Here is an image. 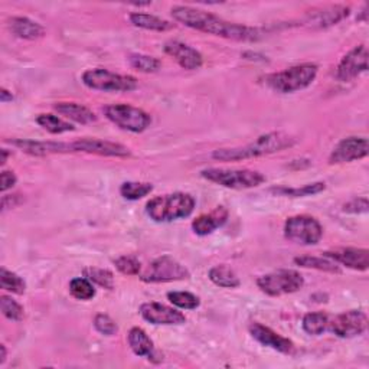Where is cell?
<instances>
[{"label":"cell","instance_id":"1","mask_svg":"<svg viewBox=\"0 0 369 369\" xmlns=\"http://www.w3.org/2000/svg\"><path fill=\"white\" fill-rule=\"evenodd\" d=\"M172 16L175 20L190 29L232 41L254 42L261 38V32L257 28L232 23L214 13L192 6H174Z\"/></svg>","mask_w":369,"mask_h":369},{"label":"cell","instance_id":"2","mask_svg":"<svg viewBox=\"0 0 369 369\" xmlns=\"http://www.w3.org/2000/svg\"><path fill=\"white\" fill-rule=\"evenodd\" d=\"M297 140L287 133L273 131V133L262 134V136L257 138L253 143H248L241 147L214 150L212 159L219 162H240L247 159H255V157L283 152L294 146Z\"/></svg>","mask_w":369,"mask_h":369},{"label":"cell","instance_id":"3","mask_svg":"<svg viewBox=\"0 0 369 369\" xmlns=\"http://www.w3.org/2000/svg\"><path fill=\"white\" fill-rule=\"evenodd\" d=\"M196 205L192 195L185 192H174L152 198L146 204V214L155 222H172L188 218Z\"/></svg>","mask_w":369,"mask_h":369},{"label":"cell","instance_id":"4","mask_svg":"<svg viewBox=\"0 0 369 369\" xmlns=\"http://www.w3.org/2000/svg\"><path fill=\"white\" fill-rule=\"evenodd\" d=\"M319 73V66L312 62L298 63L290 68L274 73L265 78V84L280 94H293L312 85Z\"/></svg>","mask_w":369,"mask_h":369},{"label":"cell","instance_id":"5","mask_svg":"<svg viewBox=\"0 0 369 369\" xmlns=\"http://www.w3.org/2000/svg\"><path fill=\"white\" fill-rule=\"evenodd\" d=\"M200 176L212 183L236 190L257 188L265 182V176L262 174L251 169H222V167H210V169L200 172Z\"/></svg>","mask_w":369,"mask_h":369},{"label":"cell","instance_id":"6","mask_svg":"<svg viewBox=\"0 0 369 369\" xmlns=\"http://www.w3.org/2000/svg\"><path fill=\"white\" fill-rule=\"evenodd\" d=\"M85 87L104 92H130L138 88V80L131 75H121L106 68H91L83 74Z\"/></svg>","mask_w":369,"mask_h":369},{"label":"cell","instance_id":"7","mask_svg":"<svg viewBox=\"0 0 369 369\" xmlns=\"http://www.w3.org/2000/svg\"><path fill=\"white\" fill-rule=\"evenodd\" d=\"M284 237L298 246H316L323 237V226L310 215H294L284 224Z\"/></svg>","mask_w":369,"mask_h":369},{"label":"cell","instance_id":"8","mask_svg":"<svg viewBox=\"0 0 369 369\" xmlns=\"http://www.w3.org/2000/svg\"><path fill=\"white\" fill-rule=\"evenodd\" d=\"M303 284L305 280L301 274L296 270H289V268H283V270L268 273L257 279L258 289L272 297L296 293L303 287Z\"/></svg>","mask_w":369,"mask_h":369},{"label":"cell","instance_id":"9","mask_svg":"<svg viewBox=\"0 0 369 369\" xmlns=\"http://www.w3.org/2000/svg\"><path fill=\"white\" fill-rule=\"evenodd\" d=\"M104 114L113 124L130 133H143L152 124L150 114H147L142 109L128 104L107 106L104 109Z\"/></svg>","mask_w":369,"mask_h":369},{"label":"cell","instance_id":"10","mask_svg":"<svg viewBox=\"0 0 369 369\" xmlns=\"http://www.w3.org/2000/svg\"><path fill=\"white\" fill-rule=\"evenodd\" d=\"M190 277V273L185 265L169 255H162L150 262L147 270L140 274L145 283H171L181 282Z\"/></svg>","mask_w":369,"mask_h":369},{"label":"cell","instance_id":"11","mask_svg":"<svg viewBox=\"0 0 369 369\" xmlns=\"http://www.w3.org/2000/svg\"><path fill=\"white\" fill-rule=\"evenodd\" d=\"M368 327V316L362 310H348L334 317L329 329L337 334L338 338L349 339L362 334Z\"/></svg>","mask_w":369,"mask_h":369},{"label":"cell","instance_id":"12","mask_svg":"<svg viewBox=\"0 0 369 369\" xmlns=\"http://www.w3.org/2000/svg\"><path fill=\"white\" fill-rule=\"evenodd\" d=\"M368 48L358 45L351 49L339 62L337 68V78L342 83H349L368 71Z\"/></svg>","mask_w":369,"mask_h":369},{"label":"cell","instance_id":"13","mask_svg":"<svg viewBox=\"0 0 369 369\" xmlns=\"http://www.w3.org/2000/svg\"><path fill=\"white\" fill-rule=\"evenodd\" d=\"M369 153V145L366 138H346L341 140L329 156V163L341 164L351 163L366 157Z\"/></svg>","mask_w":369,"mask_h":369},{"label":"cell","instance_id":"14","mask_svg":"<svg viewBox=\"0 0 369 369\" xmlns=\"http://www.w3.org/2000/svg\"><path fill=\"white\" fill-rule=\"evenodd\" d=\"M73 152H83V153H91L98 156H107V157H128L131 155L130 149L120 145L113 143L102 139H81L74 143H71Z\"/></svg>","mask_w":369,"mask_h":369},{"label":"cell","instance_id":"15","mask_svg":"<svg viewBox=\"0 0 369 369\" xmlns=\"http://www.w3.org/2000/svg\"><path fill=\"white\" fill-rule=\"evenodd\" d=\"M323 257H327L334 262L345 265L351 268V270H356V272H366L369 267V251L366 248H353V247L334 248V250L325 251Z\"/></svg>","mask_w":369,"mask_h":369},{"label":"cell","instance_id":"16","mask_svg":"<svg viewBox=\"0 0 369 369\" xmlns=\"http://www.w3.org/2000/svg\"><path fill=\"white\" fill-rule=\"evenodd\" d=\"M140 315L146 322L152 325L171 326V325H183L186 322V317L182 312L162 303H155V301L142 305Z\"/></svg>","mask_w":369,"mask_h":369},{"label":"cell","instance_id":"17","mask_svg":"<svg viewBox=\"0 0 369 369\" xmlns=\"http://www.w3.org/2000/svg\"><path fill=\"white\" fill-rule=\"evenodd\" d=\"M164 52L172 56L183 70L195 71L204 65V56L195 48L179 42V41H167L163 47Z\"/></svg>","mask_w":369,"mask_h":369},{"label":"cell","instance_id":"18","mask_svg":"<svg viewBox=\"0 0 369 369\" xmlns=\"http://www.w3.org/2000/svg\"><path fill=\"white\" fill-rule=\"evenodd\" d=\"M248 329H250L251 337L262 346L272 348V349H274L280 353H286V355H289L294 351V344L290 339L282 337V334H279L277 332H274L270 327L254 322L250 325Z\"/></svg>","mask_w":369,"mask_h":369},{"label":"cell","instance_id":"19","mask_svg":"<svg viewBox=\"0 0 369 369\" xmlns=\"http://www.w3.org/2000/svg\"><path fill=\"white\" fill-rule=\"evenodd\" d=\"M351 9L344 5H332L323 9L313 11L306 15L305 23L312 29H326L333 25H338L349 16Z\"/></svg>","mask_w":369,"mask_h":369},{"label":"cell","instance_id":"20","mask_svg":"<svg viewBox=\"0 0 369 369\" xmlns=\"http://www.w3.org/2000/svg\"><path fill=\"white\" fill-rule=\"evenodd\" d=\"M9 143L30 156H48V155L73 152L71 143H63V142H40V140L16 139V140H11Z\"/></svg>","mask_w":369,"mask_h":369},{"label":"cell","instance_id":"21","mask_svg":"<svg viewBox=\"0 0 369 369\" xmlns=\"http://www.w3.org/2000/svg\"><path fill=\"white\" fill-rule=\"evenodd\" d=\"M228 219V210L225 207H217L212 212L199 215L192 222V229L196 236L205 237L212 234L215 229L221 228Z\"/></svg>","mask_w":369,"mask_h":369},{"label":"cell","instance_id":"22","mask_svg":"<svg viewBox=\"0 0 369 369\" xmlns=\"http://www.w3.org/2000/svg\"><path fill=\"white\" fill-rule=\"evenodd\" d=\"M9 29L15 37L20 40H28V41H35L40 38L45 37V28L40 25L38 22L32 20L29 18L18 16L12 18L9 20Z\"/></svg>","mask_w":369,"mask_h":369},{"label":"cell","instance_id":"23","mask_svg":"<svg viewBox=\"0 0 369 369\" xmlns=\"http://www.w3.org/2000/svg\"><path fill=\"white\" fill-rule=\"evenodd\" d=\"M128 345L134 355L142 358H153L155 345L153 341L149 338V334L142 327H133L128 332Z\"/></svg>","mask_w":369,"mask_h":369},{"label":"cell","instance_id":"24","mask_svg":"<svg viewBox=\"0 0 369 369\" xmlns=\"http://www.w3.org/2000/svg\"><path fill=\"white\" fill-rule=\"evenodd\" d=\"M54 109L65 119H70L78 124H91L97 121V116L88 107L77 103H56Z\"/></svg>","mask_w":369,"mask_h":369},{"label":"cell","instance_id":"25","mask_svg":"<svg viewBox=\"0 0 369 369\" xmlns=\"http://www.w3.org/2000/svg\"><path fill=\"white\" fill-rule=\"evenodd\" d=\"M131 25H134L136 28L140 29H146V30H153V32H166V30H171L175 25L167 22L159 16L155 15H149V13H142V12H133L128 16Z\"/></svg>","mask_w":369,"mask_h":369},{"label":"cell","instance_id":"26","mask_svg":"<svg viewBox=\"0 0 369 369\" xmlns=\"http://www.w3.org/2000/svg\"><path fill=\"white\" fill-rule=\"evenodd\" d=\"M208 277L215 286L222 289H237L241 284L236 272L224 264L212 267L208 273Z\"/></svg>","mask_w":369,"mask_h":369},{"label":"cell","instance_id":"27","mask_svg":"<svg viewBox=\"0 0 369 369\" xmlns=\"http://www.w3.org/2000/svg\"><path fill=\"white\" fill-rule=\"evenodd\" d=\"M294 264L303 267V268H315V270L325 272V273H333V274H339L342 272L338 262H334L333 260H330L327 257H312V255L297 257V258H294Z\"/></svg>","mask_w":369,"mask_h":369},{"label":"cell","instance_id":"28","mask_svg":"<svg viewBox=\"0 0 369 369\" xmlns=\"http://www.w3.org/2000/svg\"><path fill=\"white\" fill-rule=\"evenodd\" d=\"M329 325H330L329 315H326L323 312L308 313L303 317V322H301L303 330L308 334H312V337H319V334L325 333L329 329Z\"/></svg>","mask_w":369,"mask_h":369},{"label":"cell","instance_id":"29","mask_svg":"<svg viewBox=\"0 0 369 369\" xmlns=\"http://www.w3.org/2000/svg\"><path fill=\"white\" fill-rule=\"evenodd\" d=\"M326 189L325 182H315L309 183L301 188H287V186H279L273 188L272 192L279 195V196H290V198H305V196H312L323 192Z\"/></svg>","mask_w":369,"mask_h":369},{"label":"cell","instance_id":"30","mask_svg":"<svg viewBox=\"0 0 369 369\" xmlns=\"http://www.w3.org/2000/svg\"><path fill=\"white\" fill-rule=\"evenodd\" d=\"M37 123L51 134H63V133L75 130V127L73 124H70L68 121H65L61 117H56L54 114H40L37 117Z\"/></svg>","mask_w":369,"mask_h":369},{"label":"cell","instance_id":"31","mask_svg":"<svg viewBox=\"0 0 369 369\" xmlns=\"http://www.w3.org/2000/svg\"><path fill=\"white\" fill-rule=\"evenodd\" d=\"M128 62L134 70H138L145 74H152L160 70V61L155 56L145 55V54H131L128 56Z\"/></svg>","mask_w":369,"mask_h":369},{"label":"cell","instance_id":"32","mask_svg":"<svg viewBox=\"0 0 369 369\" xmlns=\"http://www.w3.org/2000/svg\"><path fill=\"white\" fill-rule=\"evenodd\" d=\"M153 190V185L147 182H124L120 186V195L127 200H139Z\"/></svg>","mask_w":369,"mask_h":369},{"label":"cell","instance_id":"33","mask_svg":"<svg viewBox=\"0 0 369 369\" xmlns=\"http://www.w3.org/2000/svg\"><path fill=\"white\" fill-rule=\"evenodd\" d=\"M167 300H169L174 306L183 310H193L200 305L199 297L189 291H169L167 293Z\"/></svg>","mask_w":369,"mask_h":369},{"label":"cell","instance_id":"34","mask_svg":"<svg viewBox=\"0 0 369 369\" xmlns=\"http://www.w3.org/2000/svg\"><path fill=\"white\" fill-rule=\"evenodd\" d=\"M0 286L12 294H23L26 290V283L23 279L16 273L6 270L5 267H2V270H0Z\"/></svg>","mask_w":369,"mask_h":369},{"label":"cell","instance_id":"35","mask_svg":"<svg viewBox=\"0 0 369 369\" xmlns=\"http://www.w3.org/2000/svg\"><path fill=\"white\" fill-rule=\"evenodd\" d=\"M70 293L77 300L88 301L95 297V287L94 283L90 282L87 277H77L73 279L70 283Z\"/></svg>","mask_w":369,"mask_h":369},{"label":"cell","instance_id":"36","mask_svg":"<svg viewBox=\"0 0 369 369\" xmlns=\"http://www.w3.org/2000/svg\"><path fill=\"white\" fill-rule=\"evenodd\" d=\"M84 277H87L90 282L94 284L113 290L114 289V276L111 272L104 270V268H97V267H90L84 270Z\"/></svg>","mask_w":369,"mask_h":369},{"label":"cell","instance_id":"37","mask_svg":"<svg viewBox=\"0 0 369 369\" xmlns=\"http://www.w3.org/2000/svg\"><path fill=\"white\" fill-rule=\"evenodd\" d=\"M0 310H2V315L6 319H9L12 322H20L25 315L23 308L18 303L16 300H13L9 296L0 297Z\"/></svg>","mask_w":369,"mask_h":369},{"label":"cell","instance_id":"38","mask_svg":"<svg viewBox=\"0 0 369 369\" xmlns=\"http://www.w3.org/2000/svg\"><path fill=\"white\" fill-rule=\"evenodd\" d=\"M114 265L117 270L124 276H138L142 270V262L139 258L133 255H121L114 260Z\"/></svg>","mask_w":369,"mask_h":369},{"label":"cell","instance_id":"39","mask_svg":"<svg viewBox=\"0 0 369 369\" xmlns=\"http://www.w3.org/2000/svg\"><path fill=\"white\" fill-rule=\"evenodd\" d=\"M94 327H95L97 332L104 334V337H113V334H116L119 332L117 323L110 316L103 315V313H99V315L95 316Z\"/></svg>","mask_w":369,"mask_h":369},{"label":"cell","instance_id":"40","mask_svg":"<svg viewBox=\"0 0 369 369\" xmlns=\"http://www.w3.org/2000/svg\"><path fill=\"white\" fill-rule=\"evenodd\" d=\"M369 204L366 198H355L344 205V211L348 214H366Z\"/></svg>","mask_w":369,"mask_h":369},{"label":"cell","instance_id":"41","mask_svg":"<svg viewBox=\"0 0 369 369\" xmlns=\"http://www.w3.org/2000/svg\"><path fill=\"white\" fill-rule=\"evenodd\" d=\"M18 182L16 175L12 171H4L2 175H0V190L4 193L9 189H12Z\"/></svg>","mask_w":369,"mask_h":369},{"label":"cell","instance_id":"42","mask_svg":"<svg viewBox=\"0 0 369 369\" xmlns=\"http://www.w3.org/2000/svg\"><path fill=\"white\" fill-rule=\"evenodd\" d=\"M19 196H20V195L4 196V199H2V211L5 212L6 210H9V208H15L16 205H19V204H20Z\"/></svg>","mask_w":369,"mask_h":369},{"label":"cell","instance_id":"43","mask_svg":"<svg viewBox=\"0 0 369 369\" xmlns=\"http://www.w3.org/2000/svg\"><path fill=\"white\" fill-rule=\"evenodd\" d=\"M0 102H2L4 104L13 102V94L9 90L2 88V90H0Z\"/></svg>","mask_w":369,"mask_h":369},{"label":"cell","instance_id":"44","mask_svg":"<svg viewBox=\"0 0 369 369\" xmlns=\"http://www.w3.org/2000/svg\"><path fill=\"white\" fill-rule=\"evenodd\" d=\"M8 352H6V346L5 345H0V365H4L6 361Z\"/></svg>","mask_w":369,"mask_h":369},{"label":"cell","instance_id":"45","mask_svg":"<svg viewBox=\"0 0 369 369\" xmlns=\"http://www.w3.org/2000/svg\"><path fill=\"white\" fill-rule=\"evenodd\" d=\"M8 157H9V152H8V149H2V160H0V163H2V166L6 164Z\"/></svg>","mask_w":369,"mask_h":369}]
</instances>
